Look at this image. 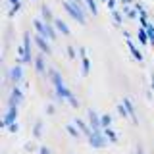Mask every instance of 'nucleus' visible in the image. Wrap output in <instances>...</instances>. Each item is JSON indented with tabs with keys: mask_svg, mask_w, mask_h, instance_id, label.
I'll list each match as a JSON object with an SVG mask.
<instances>
[{
	"mask_svg": "<svg viewBox=\"0 0 154 154\" xmlns=\"http://www.w3.org/2000/svg\"><path fill=\"white\" fill-rule=\"evenodd\" d=\"M62 6H64V10H66V12L75 19L77 23H79V25H85V23H87V14L83 12V10L77 8L75 4L71 2V0H64V2H62Z\"/></svg>",
	"mask_w": 154,
	"mask_h": 154,
	"instance_id": "nucleus-1",
	"label": "nucleus"
},
{
	"mask_svg": "<svg viewBox=\"0 0 154 154\" xmlns=\"http://www.w3.org/2000/svg\"><path fill=\"white\" fill-rule=\"evenodd\" d=\"M108 143H110L108 137H106L102 131H93V133L89 135V144L93 148H104Z\"/></svg>",
	"mask_w": 154,
	"mask_h": 154,
	"instance_id": "nucleus-2",
	"label": "nucleus"
},
{
	"mask_svg": "<svg viewBox=\"0 0 154 154\" xmlns=\"http://www.w3.org/2000/svg\"><path fill=\"white\" fill-rule=\"evenodd\" d=\"M23 50H25V54H23V64H31V62H35V58H33V50H31V35H29V33H23Z\"/></svg>",
	"mask_w": 154,
	"mask_h": 154,
	"instance_id": "nucleus-3",
	"label": "nucleus"
},
{
	"mask_svg": "<svg viewBox=\"0 0 154 154\" xmlns=\"http://www.w3.org/2000/svg\"><path fill=\"white\" fill-rule=\"evenodd\" d=\"M19 106H10L8 108V112L4 114V118H2V122H0V127H8L10 123H14V122H17V114H19Z\"/></svg>",
	"mask_w": 154,
	"mask_h": 154,
	"instance_id": "nucleus-4",
	"label": "nucleus"
},
{
	"mask_svg": "<svg viewBox=\"0 0 154 154\" xmlns=\"http://www.w3.org/2000/svg\"><path fill=\"white\" fill-rule=\"evenodd\" d=\"M33 41H35V45L41 48V52H45V54H50V52H52V48H50V41H48L46 37H42V35H38V33H37V37L33 38Z\"/></svg>",
	"mask_w": 154,
	"mask_h": 154,
	"instance_id": "nucleus-5",
	"label": "nucleus"
},
{
	"mask_svg": "<svg viewBox=\"0 0 154 154\" xmlns=\"http://www.w3.org/2000/svg\"><path fill=\"white\" fill-rule=\"evenodd\" d=\"M23 100V91L19 89L17 85H14L12 93H10V106H19Z\"/></svg>",
	"mask_w": 154,
	"mask_h": 154,
	"instance_id": "nucleus-6",
	"label": "nucleus"
},
{
	"mask_svg": "<svg viewBox=\"0 0 154 154\" xmlns=\"http://www.w3.org/2000/svg\"><path fill=\"white\" fill-rule=\"evenodd\" d=\"M10 79L14 81V85H17L19 81L23 79V69H21V64H19V62L10 69Z\"/></svg>",
	"mask_w": 154,
	"mask_h": 154,
	"instance_id": "nucleus-7",
	"label": "nucleus"
},
{
	"mask_svg": "<svg viewBox=\"0 0 154 154\" xmlns=\"http://www.w3.org/2000/svg\"><path fill=\"white\" fill-rule=\"evenodd\" d=\"M89 123L93 127V131H100L102 129V122H100V116L94 110H89Z\"/></svg>",
	"mask_w": 154,
	"mask_h": 154,
	"instance_id": "nucleus-8",
	"label": "nucleus"
},
{
	"mask_svg": "<svg viewBox=\"0 0 154 154\" xmlns=\"http://www.w3.org/2000/svg\"><path fill=\"white\" fill-rule=\"evenodd\" d=\"M42 54H45V52H42ZM42 54L35 56V62H33V64H35V71H37L38 75H42L46 71V64H45V58H42Z\"/></svg>",
	"mask_w": 154,
	"mask_h": 154,
	"instance_id": "nucleus-9",
	"label": "nucleus"
},
{
	"mask_svg": "<svg viewBox=\"0 0 154 154\" xmlns=\"http://www.w3.org/2000/svg\"><path fill=\"white\" fill-rule=\"evenodd\" d=\"M127 48H129V52H131V56H133V58H135L137 62H143V60H144V58H143V52H141V50H139L137 46L133 45V42H131V38H129V37H127Z\"/></svg>",
	"mask_w": 154,
	"mask_h": 154,
	"instance_id": "nucleus-10",
	"label": "nucleus"
},
{
	"mask_svg": "<svg viewBox=\"0 0 154 154\" xmlns=\"http://www.w3.org/2000/svg\"><path fill=\"white\" fill-rule=\"evenodd\" d=\"M75 125H77V127H79L81 129V133H83V135H87V137H89V135L91 133H93V127H91V123H85L83 122V119H75V122H73Z\"/></svg>",
	"mask_w": 154,
	"mask_h": 154,
	"instance_id": "nucleus-11",
	"label": "nucleus"
},
{
	"mask_svg": "<svg viewBox=\"0 0 154 154\" xmlns=\"http://www.w3.org/2000/svg\"><path fill=\"white\" fill-rule=\"evenodd\" d=\"M46 73L50 75V81L54 83V87H58V85L64 83V79H62V73H60V71H56V69H48Z\"/></svg>",
	"mask_w": 154,
	"mask_h": 154,
	"instance_id": "nucleus-12",
	"label": "nucleus"
},
{
	"mask_svg": "<svg viewBox=\"0 0 154 154\" xmlns=\"http://www.w3.org/2000/svg\"><path fill=\"white\" fill-rule=\"evenodd\" d=\"M123 104L127 106V110H129V116H131L133 123H139V119H137V112H135V106H133V102L127 98V96H123Z\"/></svg>",
	"mask_w": 154,
	"mask_h": 154,
	"instance_id": "nucleus-13",
	"label": "nucleus"
},
{
	"mask_svg": "<svg viewBox=\"0 0 154 154\" xmlns=\"http://www.w3.org/2000/svg\"><path fill=\"white\" fill-rule=\"evenodd\" d=\"M41 14H42V21H46V23H54V16H52V12H50V8L48 6H41Z\"/></svg>",
	"mask_w": 154,
	"mask_h": 154,
	"instance_id": "nucleus-14",
	"label": "nucleus"
},
{
	"mask_svg": "<svg viewBox=\"0 0 154 154\" xmlns=\"http://www.w3.org/2000/svg\"><path fill=\"white\" fill-rule=\"evenodd\" d=\"M54 27L58 29V31H62V35H69V27H67V23L64 21V19H54Z\"/></svg>",
	"mask_w": 154,
	"mask_h": 154,
	"instance_id": "nucleus-15",
	"label": "nucleus"
},
{
	"mask_svg": "<svg viewBox=\"0 0 154 154\" xmlns=\"http://www.w3.org/2000/svg\"><path fill=\"white\" fill-rule=\"evenodd\" d=\"M66 131L69 133V135H71V137H73V139H79L81 135H83V133H81V129L77 127L75 123H67V125H66Z\"/></svg>",
	"mask_w": 154,
	"mask_h": 154,
	"instance_id": "nucleus-16",
	"label": "nucleus"
},
{
	"mask_svg": "<svg viewBox=\"0 0 154 154\" xmlns=\"http://www.w3.org/2000/svg\"><path fill=\"white\" fill-rule=\"evenodd\" d=\"M137 37H139V41H141V45H148L150 42V38H148V33H146V27H139V31H137Z\"/></svg>",
	"mask_w": 154,
	"mask_h": 154,
	"instance_id": "nucleus-17",
	"label": "nucleus"
},
{
	"mask_svg": "<svg viewBox=\"0 0 154 154\" xmlns=\"http://www.w3.org/2000/svg\"><path fill=\"white\" fill-rule=\"evenodd\" d=\"M104 135L108 137L110 143H118V141H119V139H118V133L112 129V125H110V127H104Z\"/></svg>",
	"mask_w": 154,
	"mask_h": 154,
	"instance_id": "nucleus-18",
	"label": "nucleus"
},
{
	"mask_svg": "<svg viewBox=\"0 0 154 154\" xmlns=\"http://www.w3.org/2000/svg\"><path fill=\"white\" fill-rule=\"evenodd\" d=\"M81 66H83V75H89V71H91V60L87 58V54H81Z\"/></svg>",
	"mask_w": 154,
	"mask_h": 154,
	"instance_id": "nucleus-19",
	"label": "nucleus"
},
{
	"mask_svg": "<svg viewBox=\"0 0 154 154\" xmlns=\"http://www.w3.org/2000/svg\"><path fill=\"white\" fill-rule=\"evenodd\" d=\"M118 114L122 116L123 119H125V118H131V116H129V110H127V106H125L123 102H122V104H118Z\"/></svg>",
	"mask_w": 154,
	"mask_h": 154,
	"instance_id": "nucleus-20",
	"label": "nucleus"
},
{
	"mask_svg": "<svg viewBox=\"0 0 154 154\" xmlns=\"http://www.w3.org/2000/svg\"><path fill=\"white\" fill-rule=\"evenodd\" d=\"M33 137H35V139H41V137H42V122H37V123H35V129H33Z\"/></svg>",
	"mask_w": 154,
	"mask_h": 154,
	"instance_id": "nucleus-21",
	"label": "nucleus"
},
{
	"mask_svg": "<svg viewBox=\"0 0 154 154\" xmlns=\"http://www.w3.org/2000/svg\"><path fill=\"white\" fill-rule=\"evenodd\" d=\"M85 4L89 6L91 12H93V16H98V6H96V0H85Z\"/></svg>",
	"mask_w": 154,
	"mask_h": 154,
	"instance_id": "nucleus-22",
	"label": "nucleus"
},
{
	"mask_svg": "<svg viewBox=\"0 0 154 154\" xmlns=\"http://www.w3.org/2000/svg\"><path fill=\"white\" fill-rule=\"evenodd\" d=\"M100 122H102V129L110 127V125H112V116H110V114H102V116H100Z\"/></svg>",
	"mask_w": 154,
	"mask_h": 154,
	"instance_id": "nucleus-23",
	"label": "nucleus"
},
{
	"mask_svg": "<svg viewBox=\"0 0 154 154\" xmlns=\"http://www.w3.org/2000/svg\"><path fill=\"white\" fill-rule=\"evenodd\" d=\"M19 10H21V2L12 4V8H10V14H8V16H10V17H14V16H16V14L19 12Z\"/></svg>",
	"mask_w": 154,
	"mask_h": 154,
	"instance_id": "nucleus-24",
	"label": "nucleus"
},
{
	"mask_svg": "<svg viewBox=\"0 0 154 154\" xmlns=\"http://www.w3.org/2000/svg\"><path fill=\"white\" fill-rule=\"evenodd\" d=\"M146 33H148V38H150V45L154 46V23H148Z\"/></svg>",
	"mask_w": 154,
	"mask_h": 154,
	"instance_id": "nucleus-25",
	"label": "nucleus"
},
{
	"mask_svg": "<svg viewBox=\"0 0 154 154\" xmlns=\"http://www.w3.org/2000/svg\"><path fill=\"white\" fill-rule=\"evenodd\" d=\"M123 12H125V16H127L129 19H135V17H137V14H139V12H137V8H133V10H129V8H125V10H123Z\"/></svg>",
	"mask_w": 154,
	"mask_h": 154,
	"instance_id": "nucleus-26",
	"label": "nucleus"
},
{
	"mask_svg": "<svg viewBox=\"0 0 154 154\" xmlns=\"http://www.w3.org/2000/svg\"><path fill=\"white\" fill-rule=\"evenodd\" d=\"M112 16H114V21L118 23V25H122V21H123L122 14H119V12H116V10H112Z\"/></svg>",
	"mask_w": 154,
	"mask_h": 154,
	"instance_id": "nucleus-27",
	"label": "nucleus"
},
{
	"mask_svg": "<svg viewBox=\"0 0 154 154\" xmlns=\"http://www.w3.org/2000/svg\"><path fill=\"white\" fill-rule=\"evenodd\" d=\"M6 129H8L10 133H17V131H19V125H17V122H14V123H10Z\"/></svg>",
	"mask_w": 154,
	"mask_h": 154,
	"instance_id": "nucleus-28",
	"label": "nucleus"
},
{
	"mask_svg": "<svg viewBox=\"0 0 154 154\" xmlns=\"http://www.w3.org/2000/svg\"><path fill=\"white\" fill-rule=\"evenodd\" d=\"M71 2H73V4H75V6L79 8V10H83V12L87 14V10H85V0H71Z\"/></svg>",
	"mask_w": 154,
	"mask_h": 154,
	"instance_id": "nucleus-29",
	"label": "nucleus"
},
{
	"mask_svg": "<svg viewBox=\"0 0 154 154\" xmlns=\"http://www.w3.org/2000/svg\"><path fill=\"white\" fill-rule=\"evenodd\" d=\"M67 56H69L71 60L75 58V48H73V46H67Z\"/></svg>",
	"mask_w": 154,
	"mask_h": 154,
	"instance_id": "nucleus-30",
	"label": "nucleus"
},
{
	"mask_svg": "<svg viewBox=\"0 0 154 154\" xmlns=\"http://www.w3.org/2000/svg\"><path fill=\"white\" fill-rule=\"evenodd\" d=\"M135 8H137V12H139V14H146V10H144L143 4H139V2H137V4H135Z\"/></svg>",
	"mask_w": 154,
	"mask_h": 154,
	"instance_id": "nucleus-31",
	"label": "nucleus"
},
{
	"mask_svg": "<svg viewBox=\"0 0 154 154\" xmlns=\"http://www.w3.org/2000/svg\"><path fill=\"white\" fill-rule=\"evenodd\" d=\"M38 154H50V148H46V146H41V148H38Z\"/></svg>",
	"mask_w": 154,
	"mask_h": 154,
	"instance_id": "nucleus-32",
	"label": "nucleus"
},
{
	"mask_svg": "<svg viewBox=\"0 0 154 154\" xmlns=\"http://www.w3.org/2000/svg\"><path fill=\"white\" fill-rule=\"evenodd\" d=\"M106 4H108V8H110V10H116V0H108Z\"/></svg>",
	"mask_w": 154,
	"mask_h": 154,
	"instance_id": "nucleus-33",
	"label": "nucleus"
},
{
	"mask_svg": "<svg viewBox=\"0 0 154 154\" xmlns=\"http://www.w3.org/2000/svg\"><path fill=\"white\" fill-rule=\"evenodd\" d=\"M46 112H48V114H54V106L50 104V106H48V108H46Z\"/></svg>",
	"mask_w": 154,
	"mask_h": 154,
	"instance_id": "nucleus-34",
	"label": "nucleus"
},
{
	"mask_svg": "<svg viewBox=\"0 0 154 154\" xmlns=\"http://www.w3.org/2000/svg\"><path fill=\"white\" fill-rule=\"evenodd\" d=\"M10 4H17V2H21V0H8Z\"/></svg>",
	"mask_w": 154,
	"mask_h": 154,
	"instance_id": "nucleus-35",
	"label": "nucleus"
},
{
	"mask_svg": "<svg viewBox=\"0 0 154 154\" xmlns=\"http://www.w3.org/2000/svg\"><path fill=\"white\" fill-rule=\"evenodd\" d=\"M122 2H123V4H131L133 0H122Z\"/></svg>",
	"mask_w": 154,
	"mask_h": 154,
	"instance_id": "nucleus-36",
	"label": "nucleus"
},
{
	"mask_svg": "<svg viewBox=\"0 0 154 154\" xmlns=\"http://www.w3.org/2000/svg\"><path fill=\"white\" fill-rule=\"evenodd\" d=\"M150 85H152V89H154V75H152V79H150Z\"/></svg>",
	"mask_w": 154,
	"mask_h": 154,
	"instance_id": "nucleus-37",
	"label": "nucleus"
},
{
	"mask_svg": "<svg viewBox=\"0 0 154 154\" xmlns=\"http://www.w3.org/2000/svg\"><path fill=\"white\" fill-rule=\"evenodd\" d=\"M137 154H143V150H141V146H139V148H137Z\"/></svg>",
	"mask_w": 154,
	"mask_h": 154,
	"instance_id": "nucleus-38",
	"label": "nucleus"
},
{
	"mask_svg": "<svg viewBox=\"0 0 154 154\" xmlns=\"http://www.w3.org/2000/svg\"><path fill=\"white\" fill-rule=\"evenodd\" d=\"M102 2H108V0H102Z\"/></svg>",
	"mask_w": 154,
	"mask_h": 154,
	"instance_id": "nucleus-39",
	"label": "nucleus"
}]
</instances>
